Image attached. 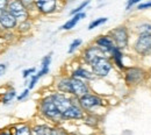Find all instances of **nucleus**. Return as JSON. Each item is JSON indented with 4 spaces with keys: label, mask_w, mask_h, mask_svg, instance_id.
<instances>
[{
    "label": "nucleus",
    "mask_w": 151,
    "mask_h": 135,
    "mask_svg": "<svg viewBox=\"0 0 151 135\" xmlns=\"http://www.w3.org/2000/svg\"><path fill=\"white\" fill-rule=\"evenodd\" d=\"M37 113L43 120L51 125H62L64 122L62 113L57 108L56 104L50 93L43 96L37 103Z\"/></svg>",
    "instance_id": "obj_1"
},
{
    "label": "nucleus",
    "mask_w": 151,
    "mask_h": 135,
    "mask_svg": "<svg viewBox=\"0 0 151 135\" xmlns=\"http://www.w3.org/2000/svg\"><path fill=\"white\" fill-rule=\"evenodd\" d=\"M122 77L124 80V84L128 87L134 89L147 82V79L149 77V71L145 68L137 65V64L129 65L122 72Z\"/></svg>",
    "instance_id": "obj_2"
},
{
    "label": "nucleus",
    "mask_w": 151,
    "mask_h": 135,
    "mask_svg": "<svg viewBox=\"0 0 151 135\" xmlns=\"http://www.w3.org/2000/svg\"><path fill=\"white\" fill-rule=\"evenodd\" d=\"M112 40L114 41L115 45L126 51L128 49H130V44H132V34L130 32V28H129V25H120V26H116L115 28H112L108 33H107Z\"/></svg>",
    "instance_id": "obj_3"
},
{
    "label": "nucleus",
    "mask_w": 151,
    "mask_h": 135,
    "mask_svg": "<svg viewBox=\"0 0 151 135\" xmlns=\"http://www.w3.org/2000/svg\"><path fill=\"white\" fill-rule=\"evenodd\" d=\"M78 103L80 107L85 111V113H96V111H99L100 108H105L107 106L106 99L93 91L78 98Z\"/></svg>",
    "instance_id": "obj_4"
},
{
    "label": "nucleus",
    "mask_w": 151,
    "mask_h": 135,
    "mask_svg": "<svg viewBox=\"0 0 151 135\" xmlns=\"http://www.w3.org/2000/svg\"><path fill=\"white\" fill-rule=\"evenodd\" d=\"M33 5L36 17H52L64 7L62 0H34Z\"/></svg>",
    "instance_id": "obj_5"
},
{
    "label": "nucleus",
    "mask_w": 151,
    "mask_h": 135,
    "mask_svg": "<svg viewBox=\"0 0 151 135\" xmlns=\"http://www.w3.org/2000/svg\"><path fill=\"white\" fill-rule=\"evenodd\" d=\"M130 50L139 58L151 57V34L136 35L132 40Z\"/></svg>",
    "instance_id": "obj_6"
},
{
    "label": "nucleus",
    "mask_w": 151,
    "mask_h": 135,
    "mask_svg": "<svg viewBox=\"0 0 151 135\" xmlns=\"http://www.w3.org/2000/svg\"><path fill=\"white\" fill-rule=\"evenodd\" d=\"M96 79H106L114 71V64L109 56H102L98 58L90 66Z\"/></svg>",
    "instance_id": "obj_7"
},
{
    "label": "nucleus",
    "mask_w": 151,
    "mask_h": 135,
    "mask_svg": "<svg viewBox=\"0 0 151 135\" xmlns=\"http://www.w3.org/2000/svg\"><path fill=\"white\" fill-rule=\"evenodd\" d=\"M102 56H107V55H105L102 50L92 42L81 49L80 55H79V61L81 64L91 66L98 58L102 57Z\"/></svg>",
    "instance_id": "obj_8"
},
{
    "label": "nucleus",
    "mask_w": 151,
    "mask_h": 135,
    "mask_svg": "<svg viewBox=\"0 0 151 135\" xmlns=\"http://www.w3.org/2000/svg\"><path fill=\"white\" fill-rule=\"evenodd\" d=\"M7 11L11 12L18 21H24V20L33 19L32 12L29 11L28 6L26 4H23L21 0H9L8 6H7Z\"/></svg>",
    "instance_id": "obj_9"
},
{
    "label": "nucleus",
    "mask_w": 151,
    "mask_h": 135,
    "mask_svg": "<svg viewBox=\"0 0 151 135\" xmlns=\"http://www.w3.org/2000/svg\"><path fill=\"white\" fill-rule=\"evenodd\" d=\"M85 116H86V113L80 107V105H79L78 101H76L75 104H72L69 108H66L62 113L64 122H69V121H83Z\"/></svg>",
    "instance_id": "obj_10"
},
{
    "label": "nucleus",
    "mask_w": 151,
    "mask_h": 135,
    "mask_svg": "<svg viewBox=\"0 0 151 135\" xmlns=\"http://www.w3.org/2000/svg\"><path fill=\"white\" fill-rule=\"evenodd\" d=\"M19 25L18 19L7 9L0 12V28L2 32H15Z\"/></svg>",
    "instance_id": "obj_11"
},
{
    "label": "nucleus",
    "mask_w": 151,
    "mask_h": 135,
    "mask_svg": "<svg viewBox=\"0 0 151 135\" xmlns=\"http://www.w3.org/2000/svg\"><path fill=\"white\" fill-rule=\"evenodd\" d=\"M91 91H92V87H91V84L88 82L71 77V93H70V96L75 97V98H80Z\"/></svg>",
    "instance_id": "obj_12"
},
{
    "label": "nucleus",
    "mask_w": 151,
    "mask_h": 135,
    "mask_svg": "<svg viewBox=\"0 0 151 135\" xmlns=\"http://www.w3.org/2000/svg\"><path fill=\"white\" fill-rule=\"evenodd\" d=\"M69 75L71 77L78 78V79H81V80H85V82H88V83L96 79L95 76L93 75V72H92V70H91V68L87 66V65H84L81 63L79 65H77L75 69H72Z\"/></svg>",
    "instance_id": "obj_13"
},
{
    "label": "nucleus",
    "mask_w": 151,
    "mask_h": 135,
    "mask_svg": "<svg viewBox=\"0 0 151 135\" xmlns=\"http://www.w3.org/2000/svg\"><path fill=\"white\" fill-rule=\"evenodd\" d=\"M93 43H94L95 45H98L102 50V53L105 55H107V56L111 55V53L113 51L114 48L116 47L114 41L108 34H100V35H98L93 40Z\"/></svg>",
    "instance_id": "obj_14"
},
{
    "label": "nucleus",
    "mask_w": 151,
    "mask_h": 135,
    "mask_svg": "<svg viewBox=\"0 0 151 135\" xmlns=\"http://www.w3.org/2000/svg\"><path fill=\"white\" fill-rule=\"evenodd\" d=\"M54 89L55 91L69 95L71 93V76L70 75H60L56 77L54 82Z\"/></svg>",
    "instance_id": "obj_15"
},
{
    "label": "nucleus",
    "mask_w": 151,
    "mask_h": 135,
    "mask_svg": "<svg viewBox=\"0 0 151 135\" xmlns=\"http://www.w3.org/2000/svg\"><path fill=\"white\" fill-rule=\"evenodd\" d=\"M132 36L141 34H151V21L149 20H137L134 25L129 26Z\"/></svg>",
    "instance_id": "obj_16"
},
{
    "label": "nucleus",
    "mask_w": 151,
    "mask_h": 135,
    "mask_svg": "<svg viewBox=\"0 0 151 135\" xmlns=\"http://www.w3.org/2000/svg\"><path fill=\"white\" fill-rule=\"evenodd\" d=\"M109 58L113 62L114 68L119 72H123L124 71V69L127 68V65L124 63V51L123 50H121L117 47H115L114 50L111 53V55H109Z\"/></svg>",
    "instance_id": "obj_17"
},
{
    "label": "nucleus",
    "mask_w": 151,
    "mask_h": 135,
    "mask_svg": "<svg viewBox=\"0 0 151 135\" xmlns=\"http://www.w3.org/2000/svg\"><path fill=\"white\" fill-rule=\"evenodd\" d=\"M7 128H8V131L13 135H33L32 126L29 123H27V122L11 125Z\"/></svg>",
    "instance_id": "obj_18"
},
{
    "label": "nucleus",
    "mask_w": 151,
    "mask_h": 135,
    "mask_svg": "<svg viewBox=\"0 0 151 135\" xmlns=\"http://www.w3.org/2000/svg\"><path fill=\"white\" fill-rule=\"evenodd\" d=\"M86 18V13L85 12H81V13H78L71 17V19H69L65 23H63L60 27H59V30H64V32H70L75 28L76 26L78 25V22L80 20L85 19Z\"/></svg>",
    "instance_id": "obj_19"
},
{
    "label": "nucleus",
    "mask_w": 151,
    "mask_h": 135,
    "mask_svg": "<svg viewBox=\"0 0 151 135\" xmlns=\"http://www.w3.org/2000/svg\"><path fill=\"white\" fill-rule=\"evenodd\" d=\"M52 128H54V125L49 122H41L32 126L33 135H51Z\"/></svg>",
    "instance_id": "obj_20"
},
{
    "label": "nucleus",
    "mask_w": 151,
    "mask_h": 135,
    "mask_svg": "<svg viewBox=\"0 0 151 135\" xmlns=\"http://www.w3.org/2000/svg\"><path fill=\"white\" fill-rule=\"evenodd\" d=\"M33 29V19L29 20H24V21H20L17 29H15V33L19 35V36H22V35H27L32 32Z\"/></svg>",
    "instance_id": "obj_21"
},
{
    "label": "nucleus",
    "mask_w": 151,
    "mask_h": 135,
    "mask_svg": "<svg viewBox=\"0 0 151 135\" xmlns=\"http://www.w3.org/2000/svg\"><path fill=\"white\" fill-rule=\"evenodd\" d=\"M17 97H18V93H17L14 87H9V89H7L1 95V97H0V103L2 105H9L14 99H17Z\"/></svg>",
    "instance_id": "obj_22"
},
{
    "label": "nucleus",
    "mask_w": 151,
    "mask_h": 135,
    "mask_svg": "<svg viewBox=\"0 0 151 135\" xmlns=\"http://www.w3.org/2000/svg\"><path fill=\"white\" fill-rule=\"evenodd\" d=\"M84 123L87 125L91 128H96L98 125L100 123V116L98 113H86V116L84 118Z\"/></svg>",
    "instance_id": "obj_23"
},
{
    "label": "nucleus",
    "mask_w": 151,
    "mask_h": 135,
    "mask_svg": "<svg viewBox=\"0 0 151 135\" xmlns=\"http://www.w3.org/2000/svg\"><path fill=\"white\" fill-rule=\"evenodd\" d=\"M107 21H108V18H106V17L96 18V19L92 20V21L88 23V27H87V29H88V30H93V29H95V28H98V27H100V26L105 25Z\"/></svg>",
    "instance_id": "obj_24"
},
{
    "label": "nucleus",
    "mask_w": 151,
    "mask_h": 135,
    "mask_svg": "<svg viewBox=\"0 0 151 135\" xmlns=\"http://www.w3.org/2000/svg\"><path fill=\"white\" fill-rule=\"evenodd\" d=\"M91 1H92V0H83V1L77 6V7H75L73 9H71V11H70V13H69V14L72 17V15H75V14H78V13L84 12V9H85V8L91 4Z\"/></svg>",
    "instance_id": "obj_25"
},
{
    "label": "nucleus",
    "mask_w": 151,
    "mask_h": 135,
    "mask_svg": "<svg viewBox=\"0 0 151 135\" xmlns=\"http://www.w3.org/2000/svg\"><path fill=\"white\" fill-rule=\"evenodd\" d=\"M83 45V40L81 39H75L69 45V49H68V54L69 55H73L76 51Z\"/></svg>",
    "instance_id": "obj_26"
},
{
    "label": "nucleus",
    "mask_w": 151,
    "mask_h": 135,
    "mask_svg": "<svg viewBox=\"0 0 151 135\" xmlns=\"http://www.w3.org/2000/svg\"><path fill=\"white\" fill-rule=\"evenodd\" d=\"M51 135H69V132L65 128H63L60 125H54Z\"/></svg>",
    "instance_id": "obj_27"
},
{
    "label": "nucleus",
    "mask_w": 151,
    "mask_h": 135,
    "mask_svg": "<svg viewBox=\"0 0 151 135\" xmlns=\"http://www.w3.org/2000/svg\"><path fill=\"white\" fill-rule=\"evenodd\" d=\"M51 61H52V53H49V54H47L44 57L42 58L41 66H43V68H50Z\"/></svg>",
    "instance_id": "obj_28"
},
{
    "label": "nucleus",
    "mask_w": 151,
    "mask_h": 135,
    "mask_svg": "<svg viewBox=\"0 0 151 135\" xmlns=\"http://www.w3.org/2000/svg\"><path fill=\"white\" fill-rule=\"evenodd\" d=\"M136 9L142 12V11H147V9H151V0H147V1H141L137 6Z\"/></svg>",
    "instance_id": "obj_29"
},
{
    "label": "nucleus",
    "mask_w": 151,
    "mask_h": 135,
    "mask_svg": "<svg viewBox=\"0 0 151 135\" xmlns=\"http://www.w3.org/2000/svg\"><path fill=\"white\" fill-rule=\"evenodd\" d=\"M29 95H30V90L27 87V89H24L21 93H19L18 95V97H17V100L19 101V103H21V101H23V100H26L28 97H29Z\"/></svg>",
    "instance_id": "obj_30"
},
{
    "label": "nucleus",
    "mask_w": 151,
    "mask_h": 135,
    "mask_svg": "<svg viewBox=\"0 0 151 135\" xmlns=\"http://www.w3.org/2000/svg\"><path fill=\"white\" fill-rule=\"evenodd\" d=\"M34 74H36V69H35V68L24 69V70L22 71V78H23V79H28L30 76H33Z\"/></svg>",
    "instance_id": "obj_31"
},
{
    "label": "nucleus",
    "mask_w": 151,
    "mask_h": 135,
    "mask_svg": "<svg viewBox=\"0 0 151 135\" xmlns=\"http://www.w3.org/2000/svg\"><path fill=\"white\" fill-rule=\"evenodd\" d=\"M141 1H143V0H127V2H126V11L128 12V11L132 9V8L136 7Z\"/></svg>",
    "instance_id": "obj_32"
},
{
    "label": "nucleus",
    "mask_w": 151,
    "mask_h": 135,
    "mask_svg": "<svg viewBox=\"0 0 151 135\" xmlns=\"http://www.w3.org/2000/svg\"><path fill=\"white\" fill-rule=\"evenodd\" d=\"M23 4H26L27 6H28V8H29V11L32 12V15H33V19H34V15H36L35 14V11H34V0H21Z\"/></svg>",
    "instance_id": "obj_33"
},
{
    "label": "nucleus",
    "mask_w": 151,
    "mask_h": 135,
    "mask_svg": "<svg viewBox=\"0 0 151 135\" xmlns=\"http://www.w3.org/2000/svg\"><path fill=\"white\" fill-rule=\"evenodd\" d=\"M49 71H50V68H43V66H41V69L36 72V75H37V77L41 79L42 77L47 76V75L49 74Z\"/></svg>",
    "instance_id": "obj_34"
},
{
    "label": "nucleus",
    "mask_w": 151,
    "mask_h": 135,
    "mask_svg": "<svg viewBox=\"0 0 151 135\" xmlns=\"http://www.w3.org/2000/svg\"><path fill=\"white\" fill-rule=\"evenodd\" d=\"M8 2L9 0H0V12L7 9V6H8Z\"/></svg>",
    "instance_id": "obj_35"
},
{
    "label": "nucleus",
    "mask_w": 151,
    "mask_h": 135,
    "mask_svg": "<svg viewBox=\"0 0 151 135\" xmlns=\"http://www.w3.org/2000/svg\"><path fill=\"white\" fill-rule=\"evenodd\" d=\"M6 71H7V64L6 63H0V77L4 76Z\"/></svg>",
    "instance_id": "obj_36"
},
{
    "label": "nucleus",
    "mask_w": 151,
    "mask_h": 135,
    "mask_svg": "<svg viewBox=\"0 0 151 135\" xmlns=\"http://www.w3.org/2000/svg\"><path fill=\"white\" fill-rule=\"evenodd\" d=\"M0 135H13V134L8 131V128H4V129H0Z\"/></svg>",
    "instance_id": "obj_37"
},
{
    "label": "nucleus",
    "mask_w": 151,
    "mask_h": 135,
    "mask_svg": "<svg viewBox=\"0 0 151 135\" xmlns=\"http://www.w3.org/2000/svg\"><path fill=\"white\" fill-rule=\"evenodd\" d=\"M62 1H63V4L65 5V4H69V2H73L76 0H62Z\"/></svg>",
    "instance_id": "obj_38"
},
{
    "label": "nucleus",
    "mask_w": 151,
    "mask_h": 135,
    "mask_svg": "<svg viewBox=\"0 0 151 135\" xmlns=\"http://www.w3.org/2000/svg\"><path fill=\"white\" fill-rule=\"evenodd\" d=\"M2 33H4V32H2V30H1V28H0V38H1V35H2Z\"/></svg>",
    "instance_id": "obj_39"
},
{
    "label": "nucleus",
    "mask_w": 151,
    "mask_h": 135,
    "mask_svg": "<svg viewBox=\"0 0 151 135\" xmlns=\"http://www.w3.org/2000/svg\"><path fill=\"white\" fill-rule=\"evenodd\" d=\"M98 1H101V0H98Z\"/></svg>",
    "instance_id": "obj_40"
}]
</instances>
